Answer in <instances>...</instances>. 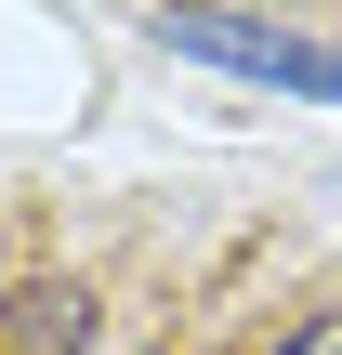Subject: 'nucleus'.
<instances>
[{"label":"nucleus","instance_id":"2","mask_svg":"<svg viewBox=\"0 0 342 355\" xmlns=\"http://www.w3.org/2000/svg\"><path fill=\"white\" fill-rule=\"evenodd\" d=\"M0 355H92V290L79 277H26L0 303Z\"/></svg>","mask_w":342,"mask_h":355},{"label":"nucleus","instance_id":"3","mask_svg":"<svg viewBox=\"0 0 342 355\" xmlns=\"http://www.w3.org/2000/svg\"><path fill=\"white\" fill-rule=\"evenodd\" d=\"M277 355H342V303H330V316H303V329H290Z\"/></svg>","mask_w":342,"mask_h":355},{"label":"nucleus","instance_id":"1","mask_svg":"<svg viewBox=\"0 0 342 355\" xmlns=\"http://www.w3.org/2000/svg\"><path fill=\"white\" fill-rule=\"evenodd\" d=\"M171 53L198 66H237V79H277V92H316L342 105V26H250V13H158Z\"/></svg>","mask_w":342,"mask_h":355}]
</instances>
